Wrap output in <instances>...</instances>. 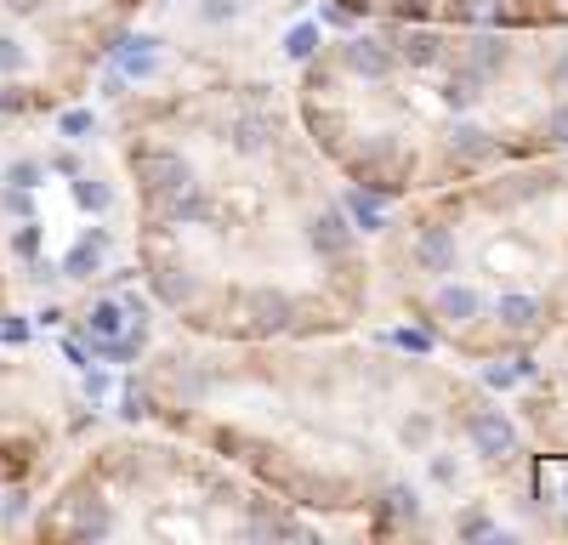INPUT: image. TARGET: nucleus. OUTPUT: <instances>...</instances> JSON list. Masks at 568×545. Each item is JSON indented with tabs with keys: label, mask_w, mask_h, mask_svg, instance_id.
<instances>
[{
	"label": "nucleus",
	"mask_w": 568,
	"mask_h": 545,
	"mask_svg": "<svg viewBox=\"0 0 568 545\" xmlns=\"http://www.w3.org/2000/svg\"><path fill=\"white\" fill-rule=\"evenodd\" d=\"M415 262H421V273H449V267L461 262L455 233L449 228H421L415 233Z\"/></svg>",
	"instance_id": "7"
},
{
	"label": "nucleus",
	"mask_w": 568,
	"mask_h": 545,
	"mask_svg": "<svg viewBox=\"0 0 568 545\" xmlns=\"http://www.w3.org/2000/svg\"><path fill=\"white\" fill-rule=\"evenodd\" d=\"M0 341H12V347L29 341V324H23V318H6V324H0Z\"/></svg>",
	"instance_id": "33"
},
{
	"label": "nucleus",
	"mask_w": 568,
	"mask_h": 545,
	"mask_svg": "<svg viewBox=\"0 0 568 545\" xmlns=\"http://www.w3.org/2000/svg\"><path fill=\"white\" fill-rule=\"evenodd\" d=\"M57 131H63V137H86V131H91V114H86V108H69V114L57 120Z\"/></svg>",
	"instance_id": "30"
},
{
	"label": "nucleus",
	"mask_w": 568,
	"mask_h": 545,
	"mask_svg": "<svg viewBox=\"0 0 568 545\" xmlns=\"http://www.w3.org/2000/svg\"><path fill=\"white\" fill-rule=\"evenodd\" d=\"M551 86H557V91H568V52L557 57V63H551Z\"/></svg>",
	"instance_id": "36"
},
{
	"label": "nucleus",
	"mask_w": 568,
	"mask_h": 545,
	"mask_svg": "<svg viewBox=\"0 0 568 545\" xmlns=\"http://www.w3.org/2000/svg\"><path fill=\"white\" fill-rule=\"evenodd\" d=\"M120 330H125V307L114 296L97 301V307H91V335H97V341H108V335H120Z\"/></svg>",
	"instance_id": "20"
},
{
	"label": "nucleus",
	"mask_w": 568,
	"mask_h": 545,
	"mask_svg": "<svg viewBox=\"0 0 568 545\" xmlns=\"http://www.w3.org/2000/svg\"><path fill=\"white\" fill-rule=\"evenodd\" d=\"M341 216L353 222V233H381V228H387V211H381L370 194H358V188L341 194Z\"/></svg>",
	"instance_id": "13"
},
{
	"label": "nucleus",
	"mask_w": 568,
	"mask_h": 545,
	"mask_svg": "<svg viewBox=\"0 0 568 545\" xmlns=\"http://www.w3.org/2000/svg\"><path fill=\"white\" fill-rule=\"evenodd\" d=\"M546 137H551V142H568V103H563V108H551V120H546Z\"/></svg>",
	"instance_id": "32"
},
{
	"label": "nucleus",
	"mask_w": 568,
	"mask_h": 545,
	"mask_svg": "<svg viewBox=\"0 0 568 545\" xmlns=\"http://www.w3.org/2000/svg\"><path fill=\"white\" fill-rule=\"evenodd\" d=\"M563 500H568V477H563Z\"/></svg>",
	"instance_id": "40"
},
{
	"label": "nucleus",
	"mask_w": 568,
	"mask_h": 545,
	"mask_svg": "<svg viewBox=\"0 0 568 545\" xmlns=\"http://www.w3.org/2000/svg\"><path fill=\"white\" fill-rule=\"evenodd\" d=\"M563 6H568V0H563Z\"/></svg>",
	"instance_id": "41"
},
{
	"label": "nucleus",
	"mask_w": 568,
	"mask_h": 545,
	"mask_svg": "<svg viewBox=\"0 0 568 545\" xmlns=\"http://www.w3.org/2000/svg\"><path fill=\"white\" fill-rule=\"evenodd\" d=\"M307 245L319 250V256H341V250L353 245V222L341 216V205L336 211H319L313 222H307Z\"/></svg>",
	"instance_id": "9"
},
{
	"label": "nucleus",
	"mask_w": 568,
	"mask_h": 545,
	"mask_svg": "<svg viewBox=\"0 0 568 545\" xmlns=\"http://www.w3.org/2000/svg\"><path fill=\"white\" fill-rule=\"evenodd\" d=\"M466 438H472V449H478L483 460H506L517 455V426L506 409H478L472 415V426H466Z\"/></svg>",
	"instance_id": "2"
},
{
	"label": "nucleus",
	"mask_w": 568,
	"mask_h": 545,
	"mask_svg": "<svg viewBox=\"0 0 568 545\" xmlns=\"http://www.w3.org/2000/svg\"><path fill=\"white\" fill-rule=\"evenodd\" d=\"M313 52H319V23H290V29H284V57H290V63H307Z\"/></svg>",
	"instance_id": "18"
},
{
	"label": "nucleus",
	"mask_w": 568,
	"mask_h": 545,
	"mask_svg": "<svg viewBox=\"0 0 568 545\" xmlns=\"http://www.w3.org/2000/svg\"><path fill=\"white\" fill-rule=\"evenodd\" d=\"M6 6H12V12H35L40 0H6Z\"/></svg>",
	"instance_id": "39"
},
{
	"label": "nucleus",
	"mask_w": 568,
	"mask_h": 545,
	"mask_svg": "<svg viewBox=\"0 0 568 545\" xmlns=\"http://www.w3.org/2000/svg\"><path fill=\"white\" fill-rule=\"evenodd\" d=\"M154 296H160L165 307H188V301L199 296V279L182 273V267H160V273H154Z\"/></svg>",
	"instance_id": "14"
},
{
	"label": "nucleus",
	"mask_w": 568,
	"mask_h": 545,
	"mask_svg": "<svg viewBox=\"0 0 568 545\" xmlns=\"http://www.w3.org/2000/svg\"><path fill=\"white\" fill-rule=\"evenodd\" d=\"M267 131H273L267 120H250V114H239V120L228 125L233 154H262V148H267Z\"/></svg>",
	"instance_id": "17"
},
{
	"label": "nucleus",
	"mask_w": 568,
	"mask_h": 545,
	"mask_svg": "<svg viewBox=\"0 0 568 545\" xmlns=\"http://www.w3.org/2000/svg\"><path fill=\"white\" fill-rule=\"evenodd\" d=\"M387 341H392V347H404V352H432V335H426V330H392Z\"/></svg>",
	"instance_id": "25"
},
{
	"label": "nucleus",
	"mask_w": 568,
	"mask_h": 545,
	"mask_svg": "<svg viewBox=\"0 0 568 545\" xmlns=\"http://www.w3.org/2000/svg\"><path fill=\"white\" fill-rule=\"evenodd\" d=\"M239 18V0H199V23H211V29H222V23Z\"/></svg>",
	"instance_id": "24"
},
{
	"label": "nucleus",
	"mask_w": 568,
	"mask_h": 545,
	"mask_svg": "<svg viewBox=\"0 0 568 545\" xmlns=\"http://www.w3.org/2000/svg\"><path fill=\"white\" fill-rule=\"evenodd\" d=\"M188 182H199L194 159L177 154V148H160V154H142V188H148V199L160 205V199H171L177 188H188Z\"/></svg>",
	"instance_id": "1"
},
{
	"label": "nucleus",
	"mask_w": 568,
	"mask_h": 545,
	"mask_svg": "<svg viewBox=\"0 0 568 545\" xmlns=\"http://www.w3.org/2000/svg\"><path fill=\"white\" fill-rule=\"evenodd\" d=\"M69 534H80V540H103V534H114V511H108L103 500H80Z\"/></svg>",
	"instance_id": "16"
},
{
	"label": "nucleus",
	"mask_w": 568,
	"mask_h": 545,
	"mask_svg": "<svg viewBox=\"0 0 568 545\" xmlns=\"http://www.w3.org/2000/svg\"><path fill=\"white\" fill-rule=\"evenodd\" d=\"M432 313L444 318V324H472V318L489 313V301H483L478 284H438V296H432Z\"/></svg>",
	"instance_id": "4"
},
{
	"label": "nucleus",
	"mask_w": 568,
	"mask_h": 545,
	"mask_svg": "<svg viewBox=\"0 0 568 545\" xmlns=\"http://www.w3.org/2000/svg\"><path fill=\"white\" fill-rule=\"evenodd\" d=\"M245 307H250V318L262 324V330H290V318H296V301L284 296L279 284H250V296H245Z\"/></svg>",
	"instance_id": "5"
},
{
	"label": "nucleus",
	"mask_w": 568,
	"mask_h": 545,
	"mask_svg": "<svg viewBox=\"0 0 568 545\" xmlns=\"http://www.w3.org/2000/svg\"><path fill=\"white\" fill-rule=\"evenodd\" d=\"M409 63V69H432L438 57H444V46H438V35H409L404 40V52H398Z\"/></svg>",
	"instance_id": "19"
},
{
	"label": "nucleus",
	"mask_w": 568,
	"mask_h": 545,
	"mask_svg": "<svg viewBox=\"0 0 568 545\" xmlns=\"http://www.w3.org/2000/svg\"><path fill=\"white\" fill-rule=\"evenodd\" d=\"M6 182H12V188H35L40 165H35V159H18V165H6Z\"/></svg>",
	"instance_id": "26"
},
{
	"label": "nucleus",
	"mask_w": 568,
	"mask_h": 545,
	"mask_svg": "<svg viewBox=\"0 0 568 545\" xmlns=\"http://www.w3.org/2000/svg\"><path fill=\"white\" fill-rule=\"evenodd\" d=\"M103 256H108V233L91 228L80 245L63 250V279H97V273H103Z\"/></svg>",
	"instance_id": "8"
},
{
	"label": "nucleus",
	"mask_w": 568,
	"mask_h": 545,
	"mask_svg": "<svg viewBox=\"0 0 568 545\" xmlns=\"http://www.w3.org/2000/svg\"><path fill=\"white\" fill-rule=\"evenodd\" d=\"M483 534H495V523L483 511H461V540H483Z\"/></svg>",
	"instance_id": "27"
},
{
	"label": "nucleus",
	"mask_w": 568,
	"mask_h": 545,
	"mask_svg": "<svg viewBox=\"0 0 568 545\" xmlns=\"http://www.w3.org/2000/svg\"><path fill=\"white\" fill-rule=\"evenodd\" d=\"M483 86H489L483 74L461 69V74H455V80H449V91H444V97H449V103H455V108H466V103H478V97H483Z\"/></svg>",
	"instance_id": "22"
},
{
	"label": "nucleus",
	"mask_w": 568,
	"mask_h": 545,
	"mask_svg": "<svg viewBox=\"0 0 568 545\" xmlns=\"http://www.w3.org/2000/svg\"><path fill=\"white\" fill-rule=\"evenodd\" d=\"M444 142H449V154H461V159H489L495 154V137H489L483 120H449Z\"/></svg>",
	"instance_id": "10"
},
{
	"label": "nucleus",
	"mask_w": 568,
	"mask_h": 545,
	"mask_svg": "<svg viewBox=\"0 0 568 545\" xmlns=\"http://www.w3.org/2000/svg\"><path fill=\"white\" fill-rule=\"evenodd\" d=\"M23 69V46L12 35H0V74H18Z\"/></svg>",
	"instance_id": "29"
},
{
	"label": "nucleus",
	"mask_w": 568,
	"mask_h": 545,
	"mask_svg": "<svg viewBox=\"0 0 568 545\" xmlns=\"http://www.w3.org/2000/svg\"><path fill=\"white\" fill-rule=\"evenodd\" d=\"M12 250H18V256H35V250H40V228H35V222L12 233Z\"/></svg>",
	"instance_id": "31"
},
{
	"label": "nucleus",
	"mask_w": 568,
	"mask_h": 545,
	"mask_svg": "<svg viewBox=\"0 0 568 545\" xmlns=\"http://www.w3.org/2000/svg\"><path fill=\"white\" fill-rule=\"evenodd\" d=\"M404 443H426V421L415 415V421H404Z\"/></svg>",
	"instance_id": "37"
},
{
	"label": "nucleus",
	"mask_w": 568,
	"mask_h": 545,
	"mask_svg": "<svg viewBox=\"0 0 568 545\" xmlns=\"http://www.w3.org/2000/svg\"><path fill=\"white\" fill-rule=\"evenodd\" d=\"M506 57H512V46L500 35H478V40H466V69L483 74V80H495L500 69H506Z\"/></svg>",
	"instance_id": "12"
},
{
	"label": "nucleus",
	"mask_w": 568,
	"mask_h": 545,
	"mask_svg": "<svg viewBox=\"0 0 568 545\" xmlns=\"http://www.w3.org/2000/svg\"><path fill=\"white\" fill-rule=\"evenodd\" d=\"M483 387H489V392L517 387V370H512V364H489V370H483Z\"/></svg>",
	"instance_id": "28"
},
{
	"label": "nucleus",
	"mask_w": 568,
	"mask_h": 545,
	"mask_svg": "<svg viewBox=\"0 0 568 545\" xmlns=\"http://www.w3.org/2000/svg\"><path fill=\"white\" fill-rule=\"evenodd\" d=\"M387 506H392V517H404V523H415V517H421V500H415V489H409V483H392V489H387Z\"/></svg>",
	"instance_id": "23"
},
{
	"label": "nucleus",
	"mask_w": 568,
	"mask_h": 545,
	"mask_svg": "<svg viewBox=\"0 0 568 545\" xmlns=\"http://www.w3.org/2000/svg\"><path fill=\"white\" fill-rule=\"evenodd\" d=\"M160 216L171 222V228H194V222H205V216H211V199H205V188H199V182H188V188H177L171 199H160Z\"/></svg>",
	"instance_id": "11"
},
{
	"label": "nucleus",
	"mask_w": 568,
	"mask_h": 545,
	"mask_svg": "<svg viewBox=\"0 0 568 545\" xmlns=\"http://www.w3.org/2000/svg\"><path fill=\"white\" fill-rule=\"evenodd\" d=\"M495 318L506 324V330H534V324H540V301L523 296V290H512V296L495 301Z\"/></svg>",
	"instance_id": "15"
},
{
	"label": "nucleus",
	"mask_w": 568,
	"mask_h": 545,
	"mask_svg": "<svg viewBox=\"0 0 568 545\" xmlns=\"http://www.w3.org/2000/svg\"><path fill=\"white\" fill-rule=\"evenodd\" d=\"M74 199H80V211H108V205H114V188H108V182H91V176H74Z\"/></svg>",
	"instance_id": "21"
},
{
	"label": "nucleus",
	"mask_w": 568,
	"mask_h": 545,
	"mask_svg": "<svg viewBox=\"0 0 568 545\" xmlns=\"http://www.w3.org/2000/svg\"><path fill=\"white\" fill-rule=\"evenodd\" d=\"M63 358H69L74 370H91V358H86V347H80V341H63Z\"/></svg>",
	"instance_id": "34"
},
{
	"label": "nucleus",
	"mask_w": 568,
	"mask_h": 545,
	"mask_svg": "<svg viewBox=\"0 0 568 545\" xmlns=\"http://www.w3.org/2000/svg\"><path fill=\"white\" fill-rule=\"evenodd\" d=\"M432 477H438V483H455V477H461V466H455V460H432Z\"/></svg>",
	"instance_id": "35"
},
{
	"label": "nucleus",
	"mask_w": 568,
	"mask_h": 545,
	"mask_svg": "<svg viewBox=\"0 0 568 545\" xmlns=\"http://www.w3.org/2000/svg\"><path fill=\"white\" fill-rule=\"evenodd\" d=\"M392 63H398V52L392 46H381V40H347L341 46V69L347 74H358V80H387L392 74Z\"/></svg>",
	"instance_id": "3"
},
{
	"label": "nucleus",
	"mask_w": 568,
	"mask_h": 545,
	"mask_svg": "<svg viewBox=\"0 0 568 545\" xmlns=\"http://www.w3.org/2000/svg\"><path fill=\"white\" fill-rule=\"evenodd\" d=\"M114 63H120L125 80H148V74H160V35H125L114 46Z\"/></svg>",
	"instance_id": "6"
},
{
	"label": "nucleus",
	"mask_w": 568,
	"mask_h": 545,
	"mask_svg": "<svg viewBox=\"0 0 568 545\" xmlns=\"http://www.w3.org/2000/svg\"><path fill=\"white\" fill-rule=\"evenodd\" d=\"M86 392H91V398H103V392H108V375L91 370V375H86Z\"/></svg>",
	"instance_id": "38"
}]
</instances>
